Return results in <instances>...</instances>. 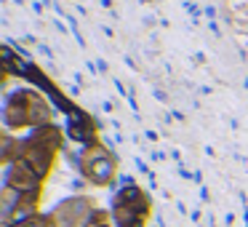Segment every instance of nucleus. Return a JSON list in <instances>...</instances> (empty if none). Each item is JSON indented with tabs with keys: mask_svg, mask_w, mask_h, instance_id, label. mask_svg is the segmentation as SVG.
Returning <instances> with one entry per match:
<instances>
[{
	"mask_svg": "<svg viewBox=\"0 0 248 227\" xmlns=\"http://www.w3.org/2000/svg\"><path fill=\"white\" fill-rule=\"evenodd\" d=\"M96 211L99 209L93 206L91 198L72 195L46 214V227H88V222L93 219Z\"/></svg>",
	"mask_w": 248,
	"mask_h": 227,
	"instance_id": "nucleus-1",
	"label": "nucleus"
},
{
	"mask_svg": "<svg viewBox=\"0 0 248 227\" xmlns=\"http://www.w3.org/2000/svg\"><path fill=\"white\" fill-rule=\"evenodd\" d=\"M115 171H118V163H115L112 152L104 150L102 145L86 147V152H83V174H86L88 182L104 187L115 179Z\"/></svg>",
	"mask_w": 248,
	"mask_h": 227,
	"instance_id": "nucleus-2",
	"label": "nucleus"
},
{
	"mask_svg": "<svg viewBox=\"0 0 248 227\" xmlns=\"http://www.w3.org/2000/svg\"><path fill=\"white\" fill-rule=\"evenodd\" d=\"M6 184H8V187H14V190H19L22 195L40 193V190H43V177H40V174L35 171L24 158H19V161H14L11 166H8Z\"/></svg>",
	"mask_w": 248,
	"mask_h": 227,
	"instance_id": "nucleus-3",
	"label": "nucleus"
},
{
	"mask_svg": "<svg viewBox=\"0 0 248 227\" xmlns=\"http://www.w3.org/2000/svg\"><path fill=\"white\" fill-rule=\"evenodd\" d=\"M112 206H123V209L139 214L141 219H150V198H147L136 184H125V187L115 195V203Z\"/></svg>",
	"mask_w": 248,
	"mask_h": 227,
	"instance_id": "nucleus-4",
	"label": "nucleus"
},
{
	"mask_svg": "<svg viewBox=\"0 0 248 227\" xmlns=\"http://www.w3.org/2000/svg\"><path fill=\"white\" fill-rule=\"evenodd\" d=\"M88 227H115L112 214H107V211H102V209H99L96 214H93V219L88 222Z\"/></svg>",
	"mask_w": 248,
	"mask_h": 227,
	"instance_id": "nucleus-5",
	"label": "nucleus"
}]
</instances>
